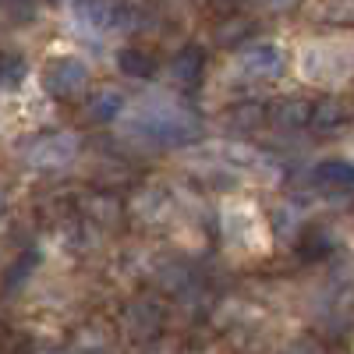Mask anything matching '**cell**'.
Instances as JSON below:
<instances>
[{"mask_svg":"<svg viewBox=\"0 0 354 354\" xmlns=\"http://www.w3.org/2000/svg\"><path fill=\"white\" fill-rule=\"evenodd\" d=\"M131 135L156 145H185L198 135V117L170 96H142L131 103Z\"/></svg>","mask_w":354,"mask_h":354,"instance_id":"1","label":"cell"},{"mask_svg":"<svg viewBox=\"0 0 354 354\" xmlns=\"http://www.w3.org/2000/svg\"><path fill=\"white\" fill-rule=\"evenodd\" d=\"M298 71L315 85H340L354 75V39H315L298 53Z\"/></svg>","mask_w":354,"mask_h":354,"instance_id":"2","label":"cell"},{"mask_svg":"<svg viewBox=\"0 0 354 354\" xmlns=\"http://www.w3.org/2000/svg\"><path fill=\"white\" fill-rule=\"evenodd\" d=\"M39 82H43V93L50 100L78 103L88 93V68H85V61H78V57L61 53V57H50V61L43 64Z\"/></svg>","mask_w":354,"mask_h":354,"instance_id":"3","label":"cell"},{"mask_svg":"<svg viewBox=\"0 0 354 354\" xmlns=\"http://www.w3.org/2000/svg\"><path fill=\"white\" fill-rule=\"evenodd\" d=\"M220 234L230 248H259L266 238V227H262V216L255 213L252 202L230 198L220 209Z\"/></svg>","mask_w":354,"mask_h":354,"instance_id":"4","label":"cell"},{"mask_svg":"<svg viewBox=\"0 0 354 354\" xmlns=\"http://www.w3.org/2000/svg\"><path fill=\"white\" fill-rule=\"evenodd\" d=\"M82 153V142L75 131H50V135H39L32 145L25 149V163L32 170H43V174H53V170H64L78 160Z\"/></svg>","mask_w":354,"mask_h":354,"instance_id":"5","label":"cell"},{"mask_svg":"<svg viewBox=\"0 0 354 354\" xmlns=\"http://www.w3.org/2000/svg\"><path fill=\"white\" fill-rule=\"evenodd\" d=\"M234 71H238V78H248V82L277 78V75L283 71L280 43H270V39L241 43V46H238V57H234Z\"/></svg>","mask_w":354,"mask_h":354,"instance_id":"6","label":"cell"},{"mask_svg":"<svg viewBox=\"0 0 354 354\" xmlns=\"http://www.w3.org/2000/svg\"><path fill=\"white\" fill-rule=\"evenodd\" d=\"M68 15L85 32H110L124 18L117 0H68Z\"/></svg>","mask_w":354,"mask_h":354,"instance_id":"7","label":"cell"},{"mask_svg":"<svg viewBox=\"0 0 354 354\" xmlns=\"http://www.w3.org/2000/svg\"><path fill=\"white\" fill-rule=\"evenodd\" d=\"M82 216L93 223V227L117 230V227L124 223V205H121V198H117L113 192L96 188V192H88V195L82 198Z\"/></svg>","mask_w":354,"mask_h":354,"instance_id":"8","label":"cell"},{"mask_svg":"<svg viewBox=\"0 0 354 354\" xmlns=\"http://www.w3.org/2000/svg\"><path fill=\"white\" fill-rule=\"evenodd\" d=\"M174 213V195L163 185H149V188H138L131 198V216L142 223H163Z\"/></svg>","mask_w":354,"mask_h":354,"instance_id":"9","label":"cell"},{"mask_svg":"<svg viewBox=\"0 0 354 354\" xmlns=\"http://www.w3.org/2000/svg\"><path fill=\"white\" fill-rule=\"evenodd\" d=\"M124 330L131 337H153L163 330V308L153 298H135L124 308Z\"/></svg>","mask_w":354,"mask_h":354,"instance_id":"10","label":"cell"},{"mask_svg":"<svg viewBox=\"0 0 354 354\" xmlns=\"http://www.w3.org/2000/svg\"><path fill=\"white\" fill-rule=\"evenodd\" d=\"M347 106L340 103V100H333V96H326V100H315L312 103V110H308V131L312 135H337L344 124H347Z\"/></svg>","mask_w":354,"mask_h":354,"instance_id":"11","label":"cell"},{"mask_svg":"<svg viewBox=\"0 0 354 354\" xmlns=\"http://www.w3.org/2000/svg\"><path fill=\"white\" fill-rule=\"evenodd\" d=\"M124 110H128V100H124V93L117 85H103V88H96V93L85 96V117L96 121V124L113 121V117L124 113Z\"/></svg>","mask_w":354,"mask_h":354,"instance_id":"12","label":"cell"},{"mask_svg":"<svg viewBox=\"0 0 354 354\" xmlns=\"http://www.w3.org/2000/svg\"><path fill=\"white\" fill-rule=\"evenodd\" d=\"M202 68H205V53L198 46H185V50H177L170 57V64H167V75L170 82L177 85H195L202 78Z\"/></svg>","mask_w":354,"mask_h":354,"instance_id":"13","label":"cell"},{"mask_svg":"<svg viewBox=\"0 0 354 354\" xmlns=\"http://www.w3.org/2000/svg\"><path fill=\"white\" fill-rule=\"evenodd\" d=\"M308 110H312V100L305 96H283L280 103H273L270 117L277 128H287V131H298L308 124Z\"/></svg>","mask_w":354,"mask_h":354,"instance_id":"14","label":"cell"},{"mask_svg":"<svg viewBox=\"0 0 354 354\" xmlns=\"http://www.w3.org/2000/svg\"><path fill=\"white\" fill-rule=\"evenodd\" d=\"M315 185L326 192H354V163L347 160H326L315 167Z\"/></svg>","mask_w":354,"mask_h":354,"instance_id":"15","label":"cell"},{"mask_svg":"<svg viewBox=\"0 0 354 354\" xmlns=\"http://www.w3.org/2000/svg\"><path fill=\"white\" fill-rule=\"evenodd\" d=\"M117 68L128 78H149L156 75V53H149L145 46H124L117 53Z\"/></svg>","mask_w":354,"mask_h":354,"instance_id":"16","label":"cell"},{"mask_svg":"<svg viewBox=\"0 0 354 354\" xmlns=\"http://www.w3.org/2000/svg\"><path fill=\"white\" fill-rule=\"evenodd\" d=\"M298 252H301V259H308V262L326 259V255L333 252V234H330L326 227H308V230H301V234H298Z\"/></svg>","mask_w":354,"mask_h":354,"instance_id":"17","label":"cell"},{"mask_svg":"<svg viewBox=\"0 0 354 354\" xmlns=\"http://www.w3.org/2000/svg\"><path fill=\"white\" fill-rule=\"evenodd\" d=\"M270 230L277 234V238H298L301 234V213H298V205H290V202H277L273 209H270Z\"/></svg>","mask_w":354,"mask_h":354,"instance_id":"18","label":"cell"},{"mask_svg":"<svg viewBox=\"0 0 354 354\" xmlns=\"http://www.w3.org/2000/svg\"><path fill=\"white\" fill-rule=\"evenodd\" d=\"M252 32H255V25L245 21L241 15H223V18L216 21V32H213V36H216L220 46H241Z\"/></svg>","mask_w":354,"mask_h":354,"instance_id":"19","label":"cell"},{"mask_svg":"<svg viewBox=\"0 0 354 354\" xmlns=\"http://www.w3.org/2000/svg\"><path fill=\"white\" fill-rule=\"evenodd\" d=\"M25 78V61L11 50H0V88H15Z\"/></svg>","mask_w":354,"mask_h":354,"instance_id":"20","label":"cell"},{"mask_svg":"<svg viewBox=\"0 0 354 354\" xmlns=\"http://www.w3.org/2000/svg\"><path fill=\"white\" fill-rule=\"evenodd\" d=\"M71 347H78V351H106V347H113V340H110L106 326H103V333H100V326H82V337Z\"/></svg>","mask_w":354,"mask_h":354,"instance_id":"21","label":"cell"},{"mask_svg":"<svg viewBox=\"0 0 354 354\" xmlns=\"http://www.w3.org/2000/svg\"><path fill=\"white\" fill-rule=\"evenodd\" d=\"M262 106H255V103H245V106H238L230 113V128L234 131H248V128H255V124H262Z\"/></svg>","mask_w":354,"mask_h":354,"instance_id":"22","label":"cell"},{"mask_svg":"<svg viewBox=\"0 0 354 354\" xmlns=\"http://www.w3.org/2000/svg\"><path fill=\"white\" fill-rule=\"evenodd\" d=\"M32 270H36V255H32V252H25V255L11 266V270H8L4 287H11V290H15V287H21V283L28 280V273H32Z\"/></svg>","mask_w":354,"mask_h":354,"instance_id":"23","label":"cell"},{"mask_svg":"<svg viewBox=\"0 0 354 354\" xmlns=\"http://www.w3.org/2000/svg\"><path fill=\"white\" fill-rule=\"evenodd\" d=\"M259 4H266V8H290L294 0H259Z\"/></svg>","mask_w":354,"mask_h":354,"instance_id":"24","label":"cell"},{"mask_svg":"<svg viewBox=\"0 0 354 354\" xmlns=\"http://www.w3.org/2000/svg\"><path fill=\"white\" fill-rule=\"evenodd\" d=\"M4 209H8V195L0 192V216H4Z\"/></svg>","mask_w":354,"mask_h":354,"instance_id":"25","label":"cell"}]
</instances>
